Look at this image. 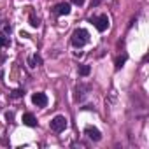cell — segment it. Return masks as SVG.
<instances>
[{
    "label": "cell",
    "mask_w": 149,
    "mask_h": 149,
    "mask_svg": "<svg viewBox=\"0 0 149 149\" xmlns=\"http://www.w3.org/2000/svg\"><path fill=\"white\" fill-rule=\"evenodd\" d=\"M90 42V33H88V30H84V28H76L72 32V37H70V44L74 46V47H84L86 44Z\"/></svg>",
    "instance_id": "obj_1"
},
{
    "label": "cell",
    "mask_w": 149,
    "mask_h": 149,
    "mask_svg": "<svg viewBox=\"0 0 149 149\" xmlns=\"http://www.w3.org/2000/svg\"><path fill=\"white\" fill-rule=\"evenodd\" d=\"M49 126H51V130L54 132V133H61V132H65V128L68 126V121H67V118L65 116H54L53 119H51V123H49Z\"/></svg>",
    "instance_id": "obj_2"
},
{
    "label": "cell",
    "mask_w": 149,
    "mask_h": 149,
    "mask_svg": "<svg viewBox=\"0 0 149 149\" xmlns=\"http://www.w3.org/2000/svg\"><path fill=\"white\" fill-rule=\"evenodd\" d=\"M90 23L95 25V28H97L98 32H105V30L109 28V18H107V14L91 16V18H90Z\"/></svg>",
    "instance_id": "obj_3"
},
{
    "label": "cell",
    "mask_w": 149,
    "mask_h": 149,
    "mask_svg": "<svg viewBox=\"0 0 149 149\" xmlns=\"http://www.w3.org/2000/svg\"><path fill=\"white\" fill-rule=\"evenodd\" d=\"M70 4L68 2H60V4H56L54 7H53V14L54 16H67V14H70Z\"/></svg>",
    "instance_id": "obj_4"
},
{
    "label": "cell",
    "mask_w": 149,
    "mask_h": 149,
    "mask_svg": "<svg viewBox=\"0 0 149 149\" xmlns=\"http://www.w3.org/2000/svg\"><path fill=\"white\" fill-rule=\"evenodd\" d=\"M84 135H86L90 140H93V142H98V140L102 139L100 130H98V128H95V126H86V128H84Z\"/></svg>",
    "instance_id": "obj_5"
},
{
    "label": "cell",
    "mask_w": 149,
    "mask_h": 149,
    "mask_svg": "<svg viewBox=\"0 0 149 149\" xmlns=\"http://www.w3.org/2000/svg\"><path fill=\"white\" fill-rule=\"evenodd\" d=\"M32 102L37 107H46L47 105V95L46 93H33L32 95Z\"/></svg>",
    "instance_id": "obj_6"
},
{
    "label": "cell",
    "mask_w": 149,
    "mask_h": 149,
    "mask_svg": "<svg viewBox=\"0 0 149 149\" xmlns=\"http://www.w3.org/2000/svg\"><path fill=\"white\" fill-rule=\"evenodd\" d=\"M91 90V86L90 84H77V88H76V100L79 102V100H83L88 93L86 91H90Z\"/></svg>",
    "instance_id": "obj_7"
},
{
    "label": "cell",
    "mask_w": 149,
    "mask_h": 149,
    "mask_svg": "<svg viewBox=\"0 0 149 149\" xmlns=\"http://www.w3.org/2000/svg\"><path fill=\"white\" fill-rule=\"evenodd\" d=\"M23 125L30 126V128H35L37 126V118L32 114V112H25L23 114Z\"/></svg>",
    "instance_id": "obj_8"
},
{
    "label": "cell",
    "mask_w": 149,
    "mask_h": 149,
    "mask_svg": "<svg viewBox=\"0 0 149 149\" xmlns=\"http://www.w3.org/2000/svg\"><path fill=\"white\" fill-rule=\"evenodd\" d=\"M28 65L32 67V68H35V67H40L42 65V58L35 53V54H32L30 58H28Z\"/></svg>",
    "instance_id": "obj_9"
},
{
    "label": "cell",
    "mask_w": 149,
    "mask_h": 149,
    "mask_svg": "<svg viewBox=\"0 0 149 149\" xmlns=\"http://www.w3.org/2000/svg\"><path fill=\"white\" fill-rule=\"evenodd\" d=\"M126 60H128V56H126L125 53H123L121 56H118V58H116V61H114V68H116V70L123 68V67H125V63H126Z\"/></svg>",
    "instance_id": "obj_10"
},
{
    "label": "cell",
    "mask_w": 149,
    "mask_h": 149,
    "mask_svg": "<svg viewBox=\"0 0 149 149\" xmlns=\"http://www.w3.org/2000/svg\"><path fill=\"white\" fill-rule=\"evenodd\" d=\"M77 72H79V76H81V77H88L90 74H91V67H90V65H79Z\"/></svg>",
    "instance_id": "obj_11"
},
{
    "label": "cell",
    "mask_w": 149,
    "mask_h": 149,
    "mask_svg": "<svg viewBox=\"0 0 149 149\" xmlns=\"http://www.w3.org/2000/svg\"><path fill=\"white\" fill-rule=\"evenodd\" d=\"M28 21H30V25H32L33 28H39V26H40V19L35 16V13H30V18H28Z\"/></svg>",
    "instance_id": "obj_12"
},
{
    "label": "cell",
    "mask_w": 149,
    "mask_h": 149,
    "mask_svg": "<svg viewBox=\"0 0 149 149\" xmlns=\"http://www.w3.org/2000/svg\"><path fill=\"white\" fill-rule=\"evenodd\" d=\"M11 46V39L4 33H0V47H9Z\"/></svg>",
    "instance_id": "obj_13"
},
{
    "label": "cell",
    "mask_w": 149,
    "mask_h": 149,
    "mask_svg": "<svg viewBox=\"0 0 149 149\" xmlns=\"http://www.w3.org/2000/svg\"><path fill=\"white\" fill-rule=\"evenodd\" d=\"M21 97H25V90L23 88H18V90L11 91V98H21Z\"/></svg>",
    "instance_id": "obj_14"
},
{
    "label": "cell",
    "mask_w": 149,
    "mask_h": 149,
    "mask_svg": "<svg viewBox=\"0 0 149 149\" xmlns=\"http://www.w3.org/2000/svg\"><path fill=\"white\" fill-rule=\"evenodd\" d=\"M70 2H72L74 6H79V7H81V6H83V4L86 2V0H70Z\"/></svg>",
    "instance_id": "obj_15"
},
{
    "label": "cell",
    "mask_w": 149,
    "mask_h": 149,
    "mask_svg": "<svg viewBox=\"0 0 149 149\" xmlns=\"http://www.w3.org/2000/svg\"><path fill=\"white\" fill-rule=\"evenodd\" d=\"M6 118H7V121H13V119H14V112H7Z\"/></svg>",
    "instance_id": "obj_16"
},
{
    "label": "cell",
    "mask_w": 149,
    "mask_h": 149,
    "mask_svg": "<svg viewBox=\"0 0 149 149\" xmlns=\"http://www.w3.org/2000/svg\"><path fill=\"white\" fill-rule=\"evenodd\" d=\"M98 4H100V0H93V2H91V9H93V7H97Z\"/></svg>",
    "instance_id": "obj_17"
},
{
    "label": "cell",
    "mask_w": 149,
    "mask_h": 149,
    "mask_svg": "<svg viewBox=\"0 0 149 149\" xmlns=\"http://www.w3.org/2000/svg\"><path fill=\"white\" fill-rule=\"evenodd\" d=\"M74 56H76V58H81V56H83V51H76V53H74Z\"/></svg>",
    "instance_id": "obj_18"
}]
</instances>
